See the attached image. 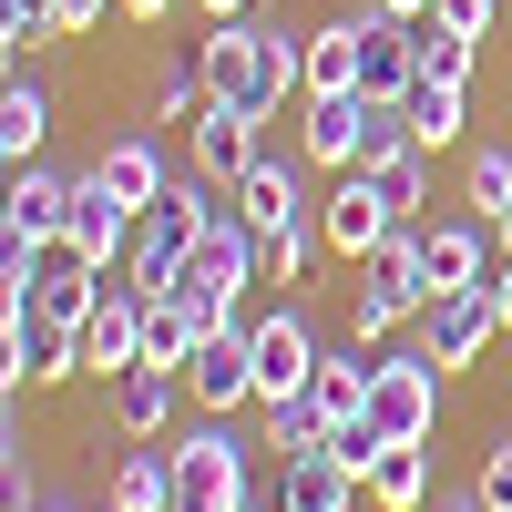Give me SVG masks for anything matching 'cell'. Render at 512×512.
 <instances>
[{"label":"cell","instance_id":"6da1fadb","mask_svg":"<svg viewBox=\"0 0 512 512\" xmlns=\"http://www.w3.org/2000/svg\"><path fill=\"white\" fill-rule=\"evenodd\" d=\"M205 103H236L256 123H277L287 93H308V31H287V21H216L205 31Z\"/></svg>","mask_w":512,"mask_h":512},{"label":"cell","instance_id":"7a4b0ae2","mask_svg":"<svg viewBox=\"0 0 512 512\" xmlns=\"http://www.w3.org/2000/svg\"><path fill=\"white\" fill-rule=\"evenodd\" d=\"M216 216H226V205L205 195L195 175H175V185H164V195L144 205V226H134V256H123V277H134L144 297H164V287L185 277V256H195V236L216 226Z\"/></svg>","mask_w":512,"mask_h":512},{"label":"cell","instance_id":"3957f363","mask_svg":"<svg viewBox=\"0 0 512 512\" xmlns=\"http://www.w3.org/2000/svg\"><path fill=\"white\" fill-rule=\"evenodd\" d=\"M246 287H256V226H246L236 205H226V216H216V226L195 236L185 277L164 287V297H185V308H195L205 328H236V297H246Z\"/></svg>","mask_w":512,"mask_h":512},{"label":"cell","instance_id":"277c9868","mask_svg":"<svg viewBox=\"0 0 512 512\" xmlns=\"http://www.w3.org/2000/svg\"><path fill=\"white\" fill-rule=\"evenodd\" d=\"M441 359L431 349H390V359H379V379H369V420H379V431H390V441H431L441 431Z\"/></svg>","mask_w":512,"mask_h":512},{"label":"cell","instance_id":"5b68a950","mask_svg":"<svg viewBox=\"0 0 512 512\" xmlns=\"http://www.w3.org/2000/svg\"><path fill=\"white\" fill-rule=\"evenodd\" d=\"M175 512H246V451L226 420L175 441Z\"/></svg>","mask_w":512,"mask_h":512},{"label":"cell","instance_id":"8992f818","mask_svg":"<svg viewBox=\"0 0 512 512\" xmlns=\"http://www.w3.org/2000/svg\"><path fill=\"white\" fill-rule=\"evenodd\" d=\"M185 400H195L205 420L256 410V328H205V338H195V359H185Z\"/></svg>","mask_w":512,"mask_h":512},{"label":"cell","instance_id":"52a82bcc","mask_svg":"<svg viewBox=\"0 0 512 512\" xmlns=\"http://www.w3.org/2000/svg\"><path fill=\"white\" fill-rule=\"evenodd\" d=\"M369 134H379V103L359 93V82H349V93H308V113H297V154L328 164V175H359Z\"/></svg>","mask_w":512,"mask_h":512},{"label":"cell","instance_id":"ba28073f","mask_svg":"<svg viewBox=\"0 0 512 512\" xmlns=\"http://www.w3.org/2000/svg\"><path fill=\"white\" fill-rule=\"evenodd\" d=\"M492 338H512L502 308H492V277H482V287H451V297H431V308H420V349H431L441 369H472Z\"/></svg>","mask_w":512,"mask_h":512},{"label":"cell","instance_id":"9c48e42d","mask_svg":"<svg viewBox=\"0 0 512 512\" xmlns=\"http://www.w3.org/2000/svg\"><path fill=\"white\" fill-rule=\"evenodd\" d=\"M82 369V328L72 318H41V308H11V338H0V379L11 390H52V379Z\"/></svg>","mask_w":512,"mask_h":512},{"label":"cell","instance_id":"30bf717a","mask_svg":"<svg viewBox=\"0 0 512 512\" xmlns=\"http://www.w3.org/2000/svg\"><path fill=\"white\" fill-rule=\"evenodd\" d=\"M410 82H420V21L400 11H359V93L369 103H410Z\"/></svg>","mask_w":512,"mask_h":512},{"label":"cell","instance_id":"8fae6325","mask_svg":"<svg viewBox=\"0 0 512 512\" xmlns=\"http://www.w3.org/2000/svg\"><path fill=\"white\" fill-rule=\"evenodd\" d=\"M318 328L308 318H297V308H267V318H256V410H267V400H297V390H308V379H318Z\"/></svg>","mask_w":512,"mask_h":512},{"label":"cell","instance_id":"7c38bea8","mask_svg":"<svg viewBox=\"0 0 512 512\" xmlns=\"http://www.w3.org/2000/svg\"><path fill=\"white\" fill-rule=\"evenodd\" d=\"M134 226H144V216L93 175V164H82V175H72V236H62V246H72V256H93V267L113 277L123 256H134Z\"/></svg>","mask_w":512,"mask_h":512},{"label":"cell","instance_id":"4fadbf2b","mask_svg":"<svg viewBox=\"0 0 512 512\" xmlns=\"http://www.w3.org/2000/svg\"><path fill=\"white\" fill-rule=\"evenodd\" d=\"M492 267H502L492 216H441V226H420V277H431V297H451V287H482Z\"/></svg>","mask_w":512,"mask_h":512},{"label":"cell","instance_id":"5bb4252c","mask_svg":"<svg viewBox=\"0 0 512 512\" xmlns=\"http://www.w3.org/2000/svg\"><path fill=\"white\" fill-rule=\"evenodd\" d=\"M185 134H195V175H205V185H246L256 164H267V123L236 113V103H205Z\"/></svg>","mask_w":512,"mask_h":512},{"label":"cell","instance_id":"9a60e30c","mask_svg":"<svg viewBox=\"0 0 512 512\" xmlns=\"http://www.w3.org/2000/svg\"><path fill=\"white\" fill-rule=\"evenodd\" d=\"M62 236H72V175L21 164V175H11V205H0V246H62Z\"/></svg>","mask_w":512,"mask_h":512},{"label":"cell","instance_id":"2e32d148","mask_svg":"<svg viewBox=\"0 0 512 512\" xmlns=\"http://www.w3.org/2000/svg\"><path fill=\"white\" fill-rule=\"evenodd\" d=\"M390 226H400V216H390V195H379L369 175H338V185L318 195V236H328V256H349V267H359Z\"/></svg>","mask_w":512,"mask_h":512},{"label":"cell","instance_id":"e0dca14e","mask_svg":"<svg viewBox=\"0 0 512 512\" xmlns=\"http://www.w3.org/2000/svg\"><path fill=\"white\" fill-rule=\"evenodd\" d=\"M349 502H369V482H359L328 441H308V451L277 461V512H349Z\"/></svg>","mask_w":512,"mask_h":512},{"label":"cell","instance_id":"ac0fdd59","mask_svg":"<svg viewBox=\"0 0 512 512\" xmlns=\"http://www.w3.org/2000/svg\"><path fill=\"white\" fill-rule=\"evenodd\" d=\"M134 359H144V287L123 277V287H103V308L82 318V369H93V379H123Z\"/></svg>","mask_w":512,"mask_h":512},{"label":"cell","instance_id":"d6986e66","mask_svg":"<svg viewBox=\"0 0 512 512\" xmlns=\"http://www.w3.org/2000/svg\"><path fill=\"white\" fill-rule=\"evenodd\" d=\"M359 297H379L390 318H420V308H431V277H420V226H390V236L359 256Z\"/></svg>","mask_w":512,"mask_h":512},{"label":"cell","instance_id":"ffe728a7","mask_svg":"<svg viewBox=\"0 0 512 512\" xmlns=\"http://www.w3.org/2000/svg\"><path fill=\"white\" fill-rule=\"evenodd\" d=\"M175 400H185V369H123L113 379V431L123 441H164V431H175Z\"/></svg>","mask_w":512,"mask_h":512},{"label":"cell","instance_id":"44dd1931","mask_svg":"<svg viewBox=\"0 0 512 512\" xmlns=\"http://www.w3.org/2000/svg\"><path fill=\"white\" fill-rule=\"evenodd\" d=\"M236 216H246L256 236H287V226H308L318 205L297 195V164H287V154H267V164H256V175L236 185Z\"/></svg>","mask_w":512,"mask_h":512},{"label":"cell","instance_id":"7402d4cb","mask_svg":"<svg viewBox=\"0 0 512 512\" xmlns=\"http://www.w3.org/2000/svg\"><path fill=\"white\" fill-rule=\"evenodd\" d=\"M93 175H103V185H113V195L144 216V205H154L164 185H175V164H164V144H154V134H113V144L93 154Z\"/></svg>","mask_w":512,"mask_h":512},{"label":"cell","instance_id":"603a6c76","mask_svg":"<svg viewBox=\"0 0 512 512\" xmlns=\"http://www.w3.org/2000/svg\"><path fill=\"white\" fill-rule=\"evenodd\" d=\"M41 144H52V93H41L31 72H11V93H0V164H41Z\"/></svg>","mask_w":512,"mask_h":512},{"label":"cell","instance_id":"cb8c5ba5","mask_svg":"<svg viewBox=\"0 0 512 512\" xmlns=\"http://www.w3.org/2000/svg\"><path fill=\"white\" fill-rule=\"evenodd\" d=\"M369 502L379 512H431L441 492H431V441H390L369 461Z\"/></svg>","mask_w":512,"mask_h":512},{"label":"cell","instance_id":"d4e9b609","mask_svg":"<svg viewBox=\"0 0 512 512\" xmlns=\"http://www.w3.org/2000/svg\"><path fill=\"white\" fill-rule=\"evenodd\" d=\"M369 379H379V359L359 349V338H338V349L318 359V379H308V400L328 410V431H338V420H359V410H369Z\"/></svg>","mask_w":512,"mask_h":512},{"label":"cell","instance_id":"484cf974","mask_svg":"<svg viewBox=\"0 0 512 512\" xmlns=\"http://www.w3.org/2000/svg\"><path fill=\"white\" fill-rule=\"evenodd\" d=\"M400 113H410V134L441 154V144H461V123H472V82H431V72H420Z\"/></svg>","mask_w":512,"mask_h":512},{"label":"cell","instance_id":"4316f807","mask_svg":"<svg viewBox=\"0 0 512 512\" xmlns=\"http://www.w3.org/2000/svg\"><path fill=\"white\" fill-rule=\"evenodd\" d=\"M103 502L113 512H175V451H123Z\"/></svg>","mask_w":512,"mask_h":512},{"label":"cell","instance_id":"83f0119b","mask_svg":"<svg viewBox=\"0 0 512 512\" xmlns=\"http://www.w3.org/2000/svg\"><path fill=\"white\" fill-rule=\"evenodd\" d=\"M359 82V11H338L308 31V93H349Z\"/></svg>","mask_w":512,"mask_h":512},{"label":"cell","instance_id":"f1b7e54d","mask_svg":"<svg viewBox=\"0 0 512 512\" xmlns=\"http://www.w3.org/2000/svg\"><path fill=\"white\" fill-rule=\"evenodd\" d=\"M195 338H205V318L185 308V297H144V359H154V369H185ZM144 359H134V369H144Z\"/></svg>","mask_w":512,"mask_h":512},{"label":"cell","instance_id":"f546056e","mask_svg":"<svg viewBox=\"0 0 512 512\" xmlns=\"http://www.w3.org/2000/svg\"><path fill=\"white\" fill-rule=\"evenodd\" d=\"M195 113H205V62L175 52V62L154 72V93H144V123H195Z\"/></svg>","mask_w":512,"mask_h":512},{"label":"cell","instance_id":"4dcf8cb0","mask_svg":"<svg viewBox=\"0 0 512 512\" xmlns=\"http://www.w3.org/2000/svg\"><path fill=\"white\" fill-rule=\"evenodd\" d=\"M318 246H328V236H318V216H308V226H287V236H256V277H267V287H297Z\"/></svg>","mask_w":512,"mask_h":512},{"label":"cell","instance_id":"1f68e13d","mask_svg":"<svg viewBox=\"0 0 512 512\" xmlns=\"http://www.w3.org/2000/svg\"><path fill=\"white\" fill-rule=\"evenodd\" d=\"M472 62H482V41H472V31L420 21V72H431V82H472Z\"/></svg>","mask_w":512,"mask_h":512},{"label":"cell","instance_id":"d6a6232c","mask_svg":"<svg viewBox=\"0 0 512 512\" xmlns=\"http://www.w3.org/2000/svg\"><path fill=\"white\" fill-rule=\"evenodd\" d=\"M461 195H472V216H502V205H512V154H502V144H472Z\"/></svg>","mask_w":512,"mask_h":512},{"label":"cell","instance_id":"836d02e7","mask_svg":"<svg viewBox=\"0 0 512 512\" xmlns=\"http://www.w3.org/2000/svg\"><path fill=\"white\" fill-rule=\"evenodd\" d=\"M267 441L277 451H308V441H328V410L297 390V400H267Z\"/></svg>","mask_w":512,"mask_h":512},{"label":"cell","instance_id":"e575fe53","mask_svg":"<svg viewBox=\"0 0 512 512\" xmlns=\"http://www.w3.org/2000/svg\"><path fill=\"white\" fill-rule=\"evenodd\" d=\"M472 492H482L492 512H512V431H502V441L482 451V472H472Z\"/></svg>","mask_w":512,"mask_h":512},{"label":"cell","instance_id":"d590c367","mask_svg":"<svg viewBox=\"0 0 512 512\" xmlns=\"http://www.w3.org/2000/svg\"><path fill=\"white\" fill-rule=\"evenodd\" d=\"M431 21H451V31H472V41H492V21H502V0H431Z\"/></svg>","mask_w":512,"mask_h":512},{"label":"cell","instance_id":"8d00e7d4","mask_svg":"<svg viewBox=\"0 0 512 512\" xmlns=\"http://www.w3.org/2000/svg\"><path fill=\"white\" fill-rule=\"evenodd\" d=\"M103 11H113V0H52V31L82 41V31H103Z\"/></svg>","mask_w":512,"mask_h":512},{"label":"cell","instance_id":"74e56055","mask_svg":"<svg viewBox=\"0 0 512 512\" xmlns=\"http://www.w3.org/2000/svg\"><path fill=\"white\" fill-rule=\"evenodd\" d=\"M400 318L390 308H379V297H349V338H359V349H379V338H390Z\"/></svg>","mask_w":512,"mask_h":512},{"label":"cell","instance_id":"f35d334b","mask_svg":"<svg viewBox=\"0 0 512 512\" xmlns=\"http://www.w3.org/2000/svg\"><path fill=\"white\" fill-rule=\"evenodd\" d=\"M113 11H123V21H144V31H154V21H175V0H113Z\"/></svg>","mask_w":512,"mask_h":512},{"label":"cell","instance_id":"ab89813d","mask_svg":"<svg viewBox=\"0 0 512 512\" xmlns=\"http://www.w3.org/2000/svg\"><path fill=\"white\" fill-rule=\"evenodd\" d=\"M492 308H502V328H512V256L492 267Z\"/></svg>","mask_w":512,"mask_h":512},{"label":"cell","instance_id":"60d3db41","mask_svg":"<svg viewBox=\"0 0 512 512\" xmlns=\"http://www.w3.org/2000/svg\"><path fill=\"white\" fill-rule=\"evenodd\" d=\"M195 11H205V21H246L256 0H195Z\"/></svg>","mask_w":512,"mask_h":512},{"label":"cell","instance_id":"b9f144b4","mask_svg":"<svg viewBox=\"0 0 512 512\" xmlns=\"http://www.w3.org/2000/svg\"><path fill=\"white\" fill-rule=\"evenodd\" d=\"M431 512H492V502H482V492H441Z\"/></svg>","mask_w":512,"mask_h":512},{"label":"cell","instance_id":"7bdbcfd3","mask_svg":"<svg viewBox=\"0 0 512 512\" xmlns=\"http://www.w3.org/2000/svg\"><path fill=\"white\" fill-rule=\"evenodd\" d=\"M379 11H400V21H431V0H379Z\"/></svg>","mask_w":512,"mask_h":512},{"label":"cell","instance_id":"ee69618b","mask_svg":"<svg viewBox=\"0 0 512 512\" xmlns=\"http://www.w3.org/2000/svg\"><path fill=\"white\" fill-rule=\"evenodd\" d=\"M492 246H502V256H512V205H502V216H492Z\"/></svg>","mask_w":512,"mask_h":512},{"label":"cell","instance_id":"f6af8a7d","mask_svg":"<svg viewBox=\"0 0 512 512\" xmlns=\"http://www.w3.org/2000/svg\"><path fill=\"white\" fill-rule=\"evenodd\" d=\"M246 512H256V502H246Z\"/></svg>","mask_w":512,"mask_h":512},{"label":"cell","instance_id":"bcb514c9","mask_svg":"<svg viewBox=\"0 0 512 512\" xmlns=\"http://www.w3.org/2000/svg\"><path fill=\"white\" fill-rule=\"evenodd\" d=\"M103 512H113V502H103Z\"/></svg>","mask_w":512,"mask_h":512}]
</instances>
